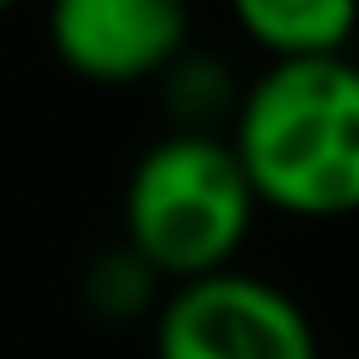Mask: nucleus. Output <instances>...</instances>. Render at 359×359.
<instances>
[{
    "label": "nucleus",
    "mask_w": 359,
    "mask_h": 359,
    "mask_svg": "<svg viewBox=\"0 0 359 359\" xmlns=\"http://www.w3.org/2000/svg\"><path fill=\"white\" fill-rule=\"evenodd\" d=\"M157 359H320V337L292 292L264 275L219 269L174 286L151 314Z\"/></svg>",
    "instance_id": "3"
},
{
    "label": "nucleus",
    "mask_w": 359,
    "mask_h": 359,
    "mask_svg": "<svg viewBox=\"0 0 359 359\" xmlns=\"http://www.w3.org/2000/svg\"><path fill=\"white\" fill-rule=\"evenodd\" d=\"M157 95H163V112H168V135H219V123L230 129L236 118V101H241V84L230 79V67L219 56H196L185 50L163 79H157Z\"/></svg>",
    "instance_id": "6"
},
{
    "label": "nucleus",
    "mask_w": 359,
    "mask_h": 359,
    "mask_svg": "<svg viewBox=\"0 0 359 359\" xmlns=\"http://www.w3.org/2000/svg\"><path fill=\"white\" fill-rule=\"evenodd\" d=\"M258 208L292 219L359 213V62L264 67L224 129Z\"/></svg>",
    "instance_id": "1"
},
{
    "label": "nucleus",
    "mask_w": 359,
    "mask_h": 359,
    "mask_svg": "<svg viewBox=\"0 0 359 359\" xmlns=\"http://www.w3.org/2000/svg\"><path fill=\"white\" fill-rule=\"evenodd\" d=\"M45 34L90 84H157L191 50V17L174 0H56Z\"/></svg>",
    "instance_id": "4"
},
{
    "label": "nucleus",
    "mask_w": 359,
    "mask_h": 359,
    "mask_svg": "<svg viewBox=\"0 0 359 359\" xmlns=\"http://www.w3.org/2000/svg\"><path fill=\"white\" fill-rule=\"evenodd\" d=\"M252 219L258 196L224 135H163L129 168L123 247H135L168 286L236 269Z\"/></svg>",
    "instance_id": "2"
},
{
    "label": "nucleus",
    "mask_w": 359,
    "mask_h": 359,
    "mask_svg": "<svg viewBox=\"0 0 359 359\" xmlns=\"http://www.w3.org/2000/svg\"><path fill=\"white\" fill-rule=\"evenodd\" d=\"M79 292H84V309L95 314V320H112V325H129V320H140V314H157V303H163V280H157V269L135 252V247H101L90 264H84V280H79Z\"/></svg>",
    "instance_id": "7"
},
{
    "label": "nucleus",
    "mask_w": 359,
    "mask_h": 359,
    "mask_svg": "<svg viewBox=\"0 0 359 359\" xmlns=\"http://www.w3.org/2000/svg\"><path fill=\"white\" fill-rule=\"evenodd\" d=\"M236 28L275 62H325L348 56V39L359 34L353 0H236Z\"/></svg>",
    "instance_id": "5"
}]
</instances>
